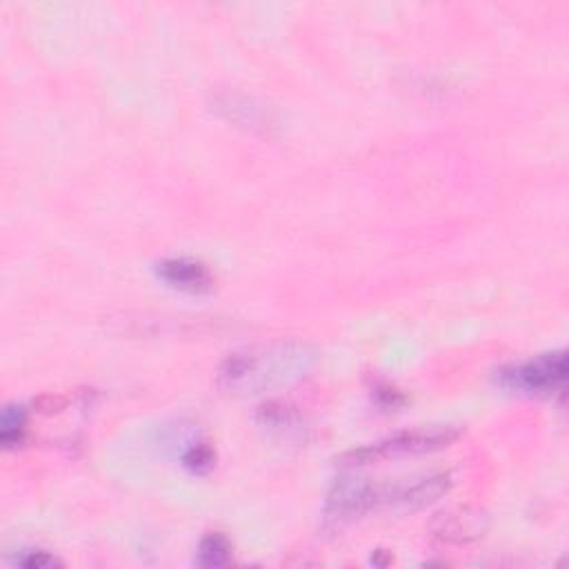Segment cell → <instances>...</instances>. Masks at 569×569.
<instances>
[{"mask_svg": "<svg viewBox=\"0 0 569 569\" xmlns=\"http://www.w3.org/2000/svg\"><path fill=\"white\" fill-rule=\"evenodd\" d=\"M567 378V356L565 351L542 353L522 365L509 367L500 373V380L511 391L522 393H553L562 389Z\"/></svg>", "mask_w": 569, "mask_h": 569, "instance_id": "3957f363", "label": "cell"}, {"mask_svg": "<svg viewBox=\"0 0 569 569\" xmlns=\"http://www.w3.org/2000/svg\"><path fill=\"white\" fill-rule=\"evenodd\" d=\"M213 460H216L213 449H211L207 442H198V445H193V447L184 453L182 465H184L189 471H193V473H204V471H209V469L213 467Z\"/></svg>", "mask_w": 569, "mask_h": 569, "instance_id": "30bf717a", "label": "cell"}, {"mask_svg": "<svg viewBox=\"0 0 569 569\" xmlns=\"http://www.w3.org/2000/svg\"><path fill=\"white\" fill-rule=\"evenodd\" d=\"M231 560V545L222 533H209L200 540L198 565L202 567H222Z\"/></svg>", "mask_w": 569, "mask_h": 569, "instance_id": "ba28073f", "label": "cell"}, {"mask_svg": "<svg viewBox=\"0 0 569 569\" xmlns=\"http://www.w3.org/2000/svg\"><path fill=\"white\" fill-rule=\"evenodd\" d=\"M158 276L173 289L187 293H207L213 289V276L200 260L169 258L158 264Z\"/></svg>", "mask_w": 569, "mask_h": 569, "instance_id": "52a82bcc", "label": "cell"}, {"mask_svg": "<svg viewBox=\"0 0 569 569\" xmlns=\"http://www.w3.org/2000/svg\"><path fill=\"white\" fill-rule=\"evenodd\" d=\"M458 436H460V431L451 425H438V427H429V429H413V431H405V433H398L393 438L380 440L376 445L353 449V451H349L340 458V465L362 467V465H371V462H378V460H385V458L427 453V451H436V449H442V447L451 445Z\"/></svg>", "mask_w": 569, "mask_h": 569, "instance_id": "7a4b0ae2", "label": "cell"}, {"mask_svg": "<svg viewBox=\"0 0 569 569\" xmlns=\"http://www.w3.org/2000/svg\"><path fill=\"white\" fill-rule=\"evenodd\" d=\"M487 529H489L487 511L471 505L438 511L429 522L431 536L445 545L476 542L487 533Z\"/></svg>", "mask_w": 569, "mask_h": 569, "instance_id": "277c9868", "label": "cell"}, {"mask_svg": "<svg viewBox=\"0 0 569 569\" xmlns=\"http://www.w3.org/2000/svg\"><path fill=\"white\" fill-rule=\"evenodd\" d=\"M18 562L22 567H27V569H49V567L62 565L56 556H51L47 551H27Z\"/></svg>", "mask_w": 569, "mask_h": 569, "instance_id": "8fae6325", "label": "cell"}, {"mask_svg": "<svg viewBox=\"0 0 569 569\" xmlns=\"http://www.w3.org/2000/svg\"><path fill=\"white\" fill-rule=\"evenodd\" d=\"M24 425H27V413L22 407H16V405L4 407L2 418H0V427H2L0 438H2L4 447H13V445L22 442Z\"/></svg>", "mask_w": 569, "mask_h": 569, "instance_id": "9c48e42d", "label": "cell"}, {"mask_svg": "<svg viewBox=\"0 0 569 569\" xmlns=\"http://www.w3.org/2000/svg\"><path fill=\"white\" fill-rule=\"evenodd\" d=\"M33 405H36L38 411H42V413H58V411L64 409L67 400H64L62 396H51V393H49V396L38 398Z\"/></svg>", "mask_w": 569, "mask_h": 569, "instance_id": "7c38bea8", "label": "cell"}, {"mask_svg": "<svg viewBox=\"0 0 569 569\" xmlns=\"http://www.w3.org/2000/svg\"><path fill=\"white\" fill-rule=\"evenodd\" d=\"M316 356L305 342L278 340L229 353L218 369V385L229 393H260L302 378Z\"/></svg>", "mask_w": 569, "mask_h": 569, "instance_id": "6da1fadb", "label": "cell"}, {"mask_svg": "<svg viewBox=\"0 0 569 569\" xmlns=\"http://www.w3.org/2000/svg\"><path fill=\"white\" fill-rule=\"evenodd\" d=\"M451 487L449 473H433L427 478H420L411 485H396V487H382V505L387 507H400V509H420L440 496H445Z\"/></svg>", "mask_w": 569, "mask_h": 569, "instance_id": "8992f818", "label": "cell"}, {"mask_svg": "<svg viewBox=\"0 0 569 569\" xmlns=\"http://www.w3.org/2000/svg\"><path fill=\"white\" fill-rule=\"evenodd\" d=\"M378 507V485L349 480L333 487L327 498V516L333 520H351Z\"/></svg>", "mask_w": 569, "mask_h": 569, "instance_id": "5b68a950", "label": "cell"}]
</instances>
